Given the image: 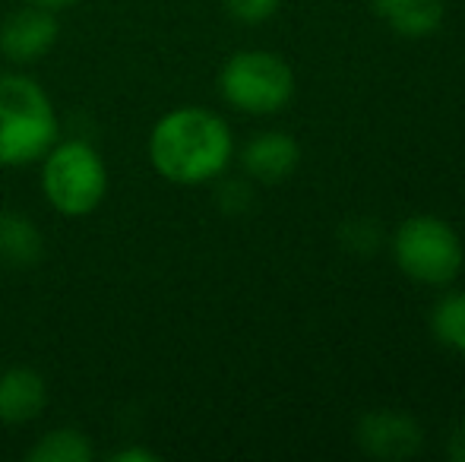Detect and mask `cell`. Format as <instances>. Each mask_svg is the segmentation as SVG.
<instances>
[{"label":"cell","mask_w":465,"mask_h":462,"mask_svg":"<svg viewBox=\"0 0 465 462\" xmlns=\"http://www.w3.org/2000/svg\"><path fill=\"white\" fill-rule=\"evenodd\" d=\"M146 152L155 174L168 184L200 187L222 178L232 165L234 136L222 114L200 105H181L153 123Z\"/></svg>","instance_id":"6da1fadb"},{"label":"cell","mask_w":465,"mask_h":462,"mask_svg":"<svg viewBox=\"0 0 465 462\" xmlns=\"http://www.w3.org/2000/svg\"><path fill=\"white\" fill-rule=\"evenodd\" d=\"M61 140V117L48 89L23 70L0 74V165L29 168Z\"/></svg>","instance_id":"7a4b0ae2"},{"label":"cell","mask_w":465,"mask_h":462,"mask_svg":"<svg viewBox=\"0 0 465 462\" xmlns=\"http://www.w3.org/2000/svg\"><path fill=\"white\" fill-rule=\"evenodd\" d=\"M38 184L57 216L86 219L108 197V165L89 140H57L38 162Z\"/></svg>","instance_id":"3957f363"},{"label":"cell","mask_w":465,"mask_h":462,"mask_svg":"<svg viewBox=\"0 0 465 462\" xmlns=\"http://www.w3.org/2000/svg\"><path fill=\"white\" fill-rule=\"evenodd\" d=\"M219 95L234 112L279 114L294 95V70L272 51H234L219 70Z\"/></svg>","instance_id":"277c9868"},{"label":"cell","mask_w":465,"mask_h":462,"mask_svg":"<svg viewBox=\"0 0 465 462\" xmlns=\"http://www.w3.org/2000/svg\"><path fill=\"white\" fill-rule=\"evenodd\" d=\"M462 241L437 216H411L392 234V260L421 285H450L462 270Z\"/></svg>","instance_id":"5b68a950"},{"label":"cell","mask_w":465,"mask_h":462,"mask_svg":"<svg viewBox=\"0 0 465 462\" xmlns=\"http://www.w3.org/2000/svg\"><path fill=\"white\" fill-rule=\"evenodd\" d=\"M355 440L364 457L383 462L411 459L424 447V431L409 412L399 408H373L358 418Z\"/></svg>","instance_id":"8992f818"},{"label":"cell","mask_w":465,"mask_h":462,"mask_svg":"<svg viewBox=\"0 0 465 462\" xmlns=\"http://www.w3.org/2000/svg\"><path fill=\"white\" fill-rule=\"evenodd\" d=\"M57 38H61L57 13L23 4L0 23V57L13 67H29L54 48Z\"/></svg>","instance_id":"52a82bcc"},{"label":"cell","mask_w":465,"mask_h":462,"mask_svg":"<svg viewBox=\"0 0 465 462\" xmlns=\"http://www.w3.org/2000/svg\"><path fill=\"white\" fill-rule=\"evenodd\" d=\"M48 408V380L35 368L13 364L0 370V421L29 425Z\"/></svg>","instance_id":"ba28073f"},{"label":"cell","mask_w":465,"mask_h":462,"mask_svg":"<svg viewBox=\"0 0 465 462\" xmlns=\"http://www.w3.org/2000/svg\"><path fill=\"white\" fill-rule=\"evenodd\" d=\"M301 162V146L294 136L282 133V130H266V133H257L241 152V165H244V174L251 181H260V184H279L288 174H294Z\"/></svg>","instance_id":"9c48e42d"},{"label":"cell","mask_w":465,"mask_h":462,"mask_svg":"<svg viewBox=\"0 0 465 462\" xmlns=\"http://www.w3.org/2000/svg\"><path fill=\"white\" fill-rule=\"evenodd\" d=\"M371 6L402 38L434 35L447 16V0H371Z\"/></svg>","instance_id":"30bf717a"},{"label":"cell","mask_w":465,"mask_h":462,"mask_svg":"<svg viewBox=\"0 0 465 462\" xmlns=\"http://www.w3.org/2000/svg\"><path fill=\"white\" fill-rule=\"evenodd\" d=\"M42 257V229L16 210L0 212V266H6V270H32Z\"/></svg>","instance_id":"8fae6325"},{"label":"cell","mask_w":465,"mask_h":462,"mask_svg":"<svg viewBox=\"0 0 465 462\" xmlns=\"http://www.w3.org/2000/svg\"><path fill=\"white\" fill-rule=\"evenodd\" d=\"M29 462H93L95 447L80 428H54L25 450Z\"/></svg>","instance_id":"7c38bea8"},{"label":"cell","mask_w":465,"mask_h":462,"mask_svg":"<svg viewBox=\"0 0 465 462\" xmlns=\"http://www.w3.org/2000/svg\"><path fill=\"white\" fill-rule=\"evenodd\" d=\"M430 329L440 346L465 355V291H450L430 310Z\"/></svg>","instance_id":"4fadbf2b"},{"label":"cell","mask_w":465,"mask_h":462,"mask_svg":"<svg viewBox=\"0 0 465 462\" xmlns=\"http://www.w3.org/2000/svg\"><path fill=\"white\" fill-rule=\"evenodd\" d=\"M222 4H225L232 19H238V23H244V25H260L276 16L282 0H222Z\"/></svg>","instance_id":"5bb4252c"},{"label":"cell","mask_w":465,"mask_h":462,"mask_svg":"<svg viewBox=\"0 0 465 462\" xmlns=\"http://www.w3.org/2000/svg\"><path fill=\"white\" fill-rule=\"evenodd\" d=\"M159 453L149 450V447H121V450L111 453V462H155Z\"/></svg>","instance_id":"9a60e30c"},{"label":"cell","mask_w":465,"mask_h":462,"mask_svg":"<svg viewBox=\"0 0 465 462\" xmlns=\"http://www.w3.org/2000/svg\"><path fill=\"white\" fill-rule=\"evenodd\" d=\"M447 453H450V459H453V462H465V418L456 421L453 431H450Z\"/></svg>","instance_id":"2e32d148"},{"label":"cell","mask_w":465,"mask_h":462,"mask_svg":"<svg viewBox=\"0 0 465 462\" xmlns=\"http://www.w3.org/2000/svg\"><path fill=\"white\" fill-rule=\"evenodd\" d=\"M23 4L45 6V10H54V13H61V10H67V6H74L76 0H23Z\"/></svg>","instance_id":"e0dca14e"}]
</instances>
